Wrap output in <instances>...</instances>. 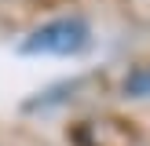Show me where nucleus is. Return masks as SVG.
<instances>
[{
	"mask_svg": "<svg viewBox=\"0 0 150 146\" xmlns=\"http://www.w3.org/2000/svg\"><path fill=\"white\" fill-rule=\"evenodd\" d=\"M88 40H92V29L84 18H51L37 26L18 44V51L22 55H77L88 48Z\"/></svg>",
	"mask_w": 150,
	"mask_h": 146,
	"instance_id": "obj_1",
	"label": "nucleus"
},
{
	"mask_svg": "<svg viewBox=\"0 0 150 146\" xmlns=\"http://www.w3.org/2000/svg\"><path fill=\"white\" fill-rule=\"evenodd\" d=\"M125 95L132 99H150V66H136L125 77Z\"/></svg>",
	"mask_w": 150,
	"mask_h": 146,
	"instance_id": "obj_2",
	"label": "nucleus"
}]
</instances>
